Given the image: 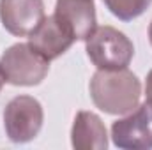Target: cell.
<instances>
[{
    "instance_id": "obj_11",
    "label": "cell",
    "mask_w": 152,
    "mask_h": 150,
    "mask_svg": "<svg viewBox=\"0 0 152 150\" xmlns=\"http://www.w3.org/2000/svg\"><path fill=\"white\" fill-rule=\"evenodd\" d=\"M145 95H147V101L152 103V69L147 74V79H145Z\"/></svg>"
},
{
    "instance_id": "obj_1",
    "label": "cell",
    "mask_w": 152,
    "mask_h": 150,
    "mask_svg": "<svg viewBox=\"0 0 152 150\" xmlns=\"http://www.w3.org/2000/svg\"><path fill=\"white\" fill-rule=\"evenodd\" d=\"M90 99L96 108L108 115H127L142 97V81L138 76L126 69H97L90 78Z\"/></svg>"
},
{
    "instance_id": "obj_2",
    "label": "cell",
    "mask_w": 152,
    "mask_h": 150,
    "mask_svg": "<svg viewBox=\"0 0 152 150\" xmlns=\"http://www.w3.org/2000/svg\"><path fill=\"white\" fill-rule=\"evenodd\" d=\"M85 50L90 62L97 69L106 71L126 69L134 57L131 39L110 25L96 27V30L85 41Z\"/></svg>"
},
{
    "instance_id": "obj_7",
    "label": "cell",
    "mask_w": 152,
    "mask_h": 150,
    "mask_svg": "<svg viewBox=\"0 0 152 150\" xmlns=\"http://www.w3.org/2000/svg\"><path fill=\"white\" fill-rule=\"evenodd\" d=\"M44 16L42 0H0V21L16 37H28Z\"/></svg>"
},
{
    "instance_id": "obj_6",
    "label": "cell",
    "mask_w": 152,
    "mask_h": 150,
    "mask_svg": "<svg viewBox=\"0 0 152 150\" xmlns=\"http://www.w3.org/2000/svg\"><path fill=\"white\" fill-rule=\"evenodd\" d=\"M75 41L71 30L55 14L44 16V20L28 36V44L50 62L64 55L75 44Z\"/></svg>"
},
{
    "instance_id": "obj_5",
    "label": "cell",
    "mask_w": 152,
    "mask_h": 150,
    "mask_svg": "<svg viewBox=\"0 0 152 150\" xmlns=\"http://www.w3.org/2000/svg\"><path fill=\"white\" fill-rule=\"evenodd\" d=\"M112 141L122 150L152 149V103L145 101L112 124Z\"/></svg>"
},
{
    "instance_id": "obj_4",
    "label": "cell",
    "mask_w": 152,
    "mask_h": 150,
    "mask_svg": "<svg viewBox=\"0 0 152 150\" xmlns=\"http://www.w3.org/2000/svg\"><path fill=\"white\" fill-rule=\"evenodd\" d=\"M44 111L32 95H16L4 110V129L12 143H28L42 129Z\"/></svg>"
},
{
    "instance_id": "obj_8",
    "label": "cell",
    "mask_w": 152,
    "mask_h": 150,
    "mask_svg": "<svg viewBox=\"0 0 152 150\" xmlns=\"http://www.w3.org/2000/svg\"><path fill=\"white\" fill-rule=\"evenodd\" d=\"M53 14L71 30L76 41H87L97 27L94 0H57Z\"/></svg>"
},
{
    "instance_id": "obj_3",
    "label": "cell",
    "mask_w": 152,
    "mask_h": 150,
    "mask_svg": "<svg viewBox=\"0 0 152 150\" xmlns=\"http://www.w3.org/2000/svg\"><path fill=\"white\" fill-rule=\"evenodd\" d=\"M0 66L7 83L14 87H36L50 71V60L37 53L28 42H16L9 46L2 57Z\"/></svg>"
},
{
    "instance_id": "obj_10",
    "label": "cell",
    "mask_w": 152,
    "mask_h": 150,
    "mask_svg": "<svg viewBox=\"0 0 152 150\" xmlns=\"http://www.w3.org/2000/svg\"><path fill=\"white\" fill-rule=\"evenodd\" d=\"M103 2L108 7V11L120 21H133L134 18L142 16L152 4V0H103Z\"/></svg>"
},
{
    "instance_id": "obj_12",
    "label": "cell",
    "mask_w": 152,
    "mask_h": 150,
    "mask_svg": "<svg viewBox=\"0 0 152 150\" xmlns=\"http://www.w3.org/2000/svg\"><path fill=\"white\" fill-rule=\"evenodd\" d=\"M5 81H7V78H5V73H4V69H2V66H0V92H2V88H4V85H5Z\"/></svg>"
},
{
    "instance_id": "obj_13",
    "label": "cell",
    "mask_w": 152,
    "mask_h": 150,
    "mask_svg": "<svg viewBox=\"0 0 152 150\" xmlns=\"http://www.w3.org/2000/svg\"><path fill=\"white\" fill-rule=\"evenodd\" d=\"M149 41H151V44H152V21H151V25H149Z\"/></svg>"
},
{
    "instance_id": "obj_9",
    "label": "cell",
    "mask_w": 152,
    "mask_h": 150,
    "mask_svg": "<svg viewBox=\"0 0 152 150\" xmlns=\"http://www.w3.org/2000/svg\"><path fill=\"white\" fill-rule=\"evenodd\" d=\"M71 145L76 150H106L108 133L94 111H78L71 129Z\"/></svg>"
}]
</instances>
